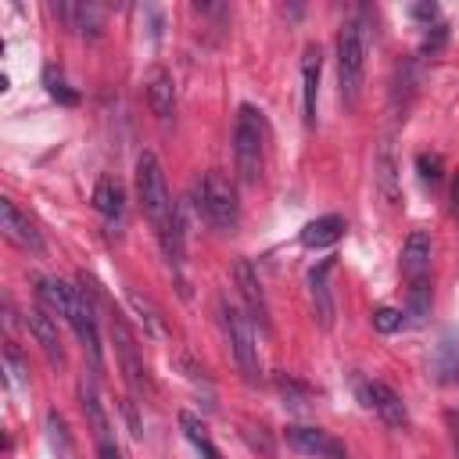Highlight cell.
Masks as SVG:
<instances>
[{
	"instance_id": "cell-23",
	"label": "cell",
	"mask_w": 459,
	"mask_h": 459,
	"mask_svg": "<svg viewBox=\"0 0 459 459\" xmlns=\"http://www.w3.org/2000/svg\"><path fill=\"white\" fill-rule=\"evenodd\" d=\"M179 427H183V434H186V441L201 452V459H219V448L212 445V437H208V430H204V423L197 420V416H190V412H179Z\"/></svg>"
},
{
	"instance_id": "cell-30",
	"label": "cell",
	"mask_w": 459,
	"mask_h": 459,
	"mask_svg": "<svg viewBox=\"0 0 459 459\" xmlns=\"http://www.w3.org/2000/svg\"><path fill=\"white\" fill-rule=\"evenodd\" d=\"M409 14H412V18H420V22H427V29H430V22L437 18V4H412V7H409Z\"/></svg>"
},
{
	"instance_id": "cell-21",
	"label": "cell",
	"mask_w": 459,
	"mask_h": 459,
	"mask_svg": "<svg viewBox=\"0 0 459 459\" xmlns=\"http://www.w3.org/2000/svg\"><path fill=\"white\" fill-rule=\"evenodd\" d=\"M427 316H430V280H427V276H420V280H412V283H409V298H405V323L420 326V323H427Z\"/></svg>"
},
{
	"instance_id": "cell-28",
	"label": "cell",
	"mask_w": 459,
	"mask_h": 459,
	"mask_svg": "<svg viewBox=\"0 0 459 459\" xmlns=\"http://www.w3.org/2000/svg\"><path fill=\"white\" fill-rule=\"evenodd\" d=\"M276 387H280V391H283V398H287L290 405H298V409H301V405H305V398H308V391H305V387H298L290 377H276Z\"/></svg>"
},
{
	"instance_id": "cell-25",
	"label": "cell",
	"mask_w": 459,
	"mask_h": 459,
	"mask_svg": "<svg viewBox=\"0 0 459 459\" xmlns=\"http://www.w3.org/2000/svg\"><path fill=\"white\" fill-rule=\"evenodd\" d=\"M416 172H420V179H423L427 186H437V183L445 179V161H441V154H434V151L416 154Z\"/></svg>"
},
{
	"instance_id": "cell-22",
	"label": "cell",
	"mask_w": 459,
	"mask_h": 459,
	"mask_svg": "<svg viewBox=\"0 0 459 459\" xmlns=\"http://www.w3.org/2000/svg\"><path fill=\"white\" fill-rule=\"evenodd\" d=\"M82 412H86V420H90V427H93L97 445H111V423H108V416H104V409H100L97 391L86 387V384H82Z\"/></svg>"
},
{
	"instance_id": "cell-2",
	"label": "cell",
	"mask_w": 459,
	"mask_h": 459,
	"mask_svg": "<svg viewBox=\"0 0 459 459\" xmlns=\"http://www.w3.org/2000/svg\"><path fill=\"white\" fill-rule=\"evenodd\" d=\"M136 197H140V208H143V215L151 219V226H154L158 233L172 226L176 204H172V197H169L161 161H158L151 151H143V154L136 158Z\"/></svg>"
},
{
	"instance_id": "cell-9",
	"label": "cell",
	"mask_w": 459,
	"mask_h": 459,
	"mask_svg": "<svg viewBox=\"0 0 459 459\" xmlns=\"http://www.w3.org/2000/svg\"><path fill=\"white\" fill-rule=\"evenodd\" d=\"M54 14H57L68 29H75L79 36L97 39V36L104 32V11H100L97 4H90V0H61V4H54Z\"/></svg>"
},
{
	"instance_id": "cell-3",
	"label": "cell",
	"mask_w": 459,
	"mask_h": 459,
	"mask_svg": "<svg viewBox=\"0 0 459 459\" xmlns=\"http://www.w3.org/2000/svg\"><path fill=\"white\" fill-rule=\"evenodd\" d=\"M219 316H222V330H226V341H230V351H233V362L237 369L244 373V380H258L262 377V362H258V337H255V323L244 308H237L233 301H219Z\"/></svg>"
},
{
	"instance_id": "cell-1",
	"label": "cell",
	"mask_w": 459,
	"mask_h": 459,
	"mask_svg": "<svg viewBox=\"0 0 459 459\" xmlns=\"http://www.w3.org/2000/svg\"><path fill=\"white\" fill-rule=\"evenodd\" d=\"M366 29L362 22H344L337 32V82H341V100L355 104L362 93V79H366Z\"/></svg>"
},
{
	"instance_id": "cell-18",
	"label": "cell",
	"mask_w": 459,
	"mask_h": 459,
	"mask_svg": "<svg viewBox=\"0 0 459 459\" xmlns=\"http://www.w3.org/2000/svg\"><path fill=\"white\" fill-rule=\"evenodd\" d=\"M93 208H97L111 226H122V219H126V194H122V186H118L115 179H100V183L93 186Z\"/></svg>"
},
{
	"instance_id": "cell-12",
	"label": "cell",
	"mask_w": 459,
	"mask_h": 459,
	"mask_svg": "<svg viewBox=\"0 0 459 459\" xmlns=\"http://www.w3.org/2000/svg\"><path fill=\"white\" fill-rule=\"evenodd\" d=\"M330 269H333V258H323L312 273H308V294H312V312H316V323L319 330H333V294H330Z\"/></svg>"
},
{
	"instance_id": "cell-14",
	"label": "cell",
	"mask_w": 459,
	"mask_h": 459,
	"mask_svg": "<svg viewBox=\"0 0 459 459\" xmlns=\"http://www.w3.org/2000/svg\"><path fill=\"white\" fill-rule=\"evenodd\" d=\"M319 72H323V54L316 43L301 50V108H305V126H316V104H319Z\"/></svg>"
},
{
	"instance_id": "cell-29",
	"label": "cell",
	"mask_w": 459,
	"mask_h": 459,
	"mask_svg": "<svg viewBox=\"0 0 459 459\" xmlns=\"http://www.w3.org/2000/svg\"><path fill=\"white\" fill-rule=\"evenodd\" d=\"M445 43H448V25H441V22H437V25H430V29H427V36H423V50H427V54H434V50H441Z\"/></svg>"
},
{
	"instance_id": "cell-13",
	"label": "cell",
	"mask_w": 459,
	"mask_h": 459,
	"mask_svg": "<svg viewBox=\"0 0 459 459\" xmlns=\"http://www.w3.org/2000/svg\"><path fill=\"white\" fill-rule=\"evenodd\" d=\"M143 93H147V108L158 118H172V111H176V82H172L169 68L151 65L147 75H143Z\"/></svg>"
},
{
	"instance_id": "cell-17",
	"label": "cell",
	"mask_w": 459,
	"mask_h": 459,
	"mask_svg": "<svg viewBox=\"0 0 459 459\" xmlns=\"http://www.w3.org/2000/svg\"><path fill=\"white\" fill-rule=\"evenodd\" d=\"M126 301H129V308L136 312V319L143 323V333H147V337H154V341H165V337H169V323H165L161 308H158L147 294H140L136 287H129V290H126Z\"/></svg>"
},
{
	"instance_id": "cell-19",
	"label": "cell",
	"mask_w": 459,
	"mask_h": 459,
	"mask_svg": "<svg viewBox=\"0 0 459 459\" xmlns=\"http://www.w3.org/2000/svg\"><path fill=\"white\" fill-rule=\"evenodd\" d=\"M341 233H344V219L341 215H319V219H312L305 230H301V244L305 247H330V244H337L341 240Z\"/></svg>"
},
{
	"instance_id": "cell-7",
	"label": "cell",
	"mask_w": 459,
	"mask_h": 459,
	"mask_svg": "<svg viewBox=\"0 0 459 459\" xmlns=\"http://www.w3.org/2000/svg\"><path fill=\"white\" fill-rule=\"evenodd\" d=\"M233 280H237V290H240V298H244V308H247L251 323H258L262 330H269V301H265V290H262V283H258V273H255V265H251L247 258H237Z\"/></svg>"
},
{
	"instance_id": "cell-32",
	"label": "cell",
	"mask_w": 459,
	"mask_h": 459,
	"mask_svg": "<svg viewBox=\"0 0 459 459\" xmlns=\"http://www.w3.org/2000/svg\"><path fill=\"white\" fill-rule=\"evenodd\" d=\"M122 409H126V420H129V430H133V434H140V420H136V412H133V402H126Z\"/></svg>"
},
{
	"instance_id": "cell-4",
	"label": "cell",
	"mask_w": 459,
	"mask_h": 459,
	"mask_svg": "<svg viewBox=\"0 0 459 459\" xmlns=\"http://www.w3.org/2000/svg\"><path fill=\"white\" fill-rule=\"evenodd\" d=\"M262 151H265L262 115H258V108L240 104L237 126H233V161H237V176L244 183H258V176H262Z\"/></svg>"
},
{
	"instance_id": "cell-10",
	"label": "cell",
	"mask_w": 459,
	"mask_h": 459,
	"mask_svg": "<svg viewBox=\"0 0 459 459\" xmlns=\"http://www.w3.org/2000/svg\"><path fill=\"white\" fill-rule=\"evenodd\" d=\"M0 230L7 240H14L25 251H43V237L39 230L29 222V215H22V208L11 197H0Z\"/></svg>"
},
{
	"instance_id": "cell-24",
	"label": "cell",
	"mask_w": 459,
	"mask_h": 459,
	"mask_svg": "<svg viewBox=\"0 0 459 459\" xmlns=\"http://www.w3.org/2000/svg\"><path fill=\"white\" fill-rule=\"evenodd\" d=\"M43 86H47V93H50L57 104H65V108H75V104H79V93L61 79V72H57L54 65L43 68Z\"/></svg>"
},
{
	"instance_id": "cell-33",
	"label": "cell",
	"mask_w": 459,
	"mask_h": 459,
	"mask_svg": "<svg viewBox=\"0 0 459 459\" xmlns=\"http://www.w3.org/2000/svg\"><path fill=\"white\" fill-rule=\"evenodd\" d=\"M452 212L459 215V172H455V179H452Z\"/></svg>"
},
{
	"instance_id": "cell-26",
	"label": "cell",
	"mask_w": 459,
	"mask_h": 459,
	"mask_svg": "<svg viewBox=\"0 0 459 459\" xmlns=\"http://www.w3.org/2000/svg\"><path fill=\"white\" fill-rule=\"evenodd\" d=\"M47 437H50V445L61 452V459L72 455V437H68V427H65V420H61L57 412H47Z\"/></svg>"
},
{
	"instance_id": "cell-15",
	"label": "cell",
	"mask_w": 459,
	"mask_h": 459,
	"mask_svg": "<svg viewBox=\"0 0 459 459\" xmlns=\"http://www.w3.org/2000/svg\"><path fill=\"white\" fill-rule=\"evenodd\" d=\"M373 179H377V186H380L384 201H391V204H398V201H402L398 158H394V143H391V140H384V143L377 147V158H373Z\"/></svg>"
},
{
	"instance_id": "cell-34",
	"label": "cell",
	"mask_w": 459,
	"mask_h": 459,
	"mask_svg": "<svg viewBox=\"0 0 459 459\" xmlns=\"http://www.w3.org/2000/svg\"><path fill=\"white\" fill-rule=\"evenodd\" d=\"M100 459H122L115 445H100Z\"/></svg>"
},
{
	"instance_id": "cell-8",
	"label": "cell",
	"mask_w": 459,
	"mask_h": 459,
	"mask_svg": "<svg viewBox=\"0 0 459 459\" xmlns=\"http://www.w3.org/2000/svg\"><path fill=\"white\" fill-rule=\"evenodd\" d=\"M362 402H366L387 427H405V420H409V409H405L402 394H398L391 384H384V380H366V384H362Z\"/></svg>"
},
{
	"instance_id": "cell-16",
	"label": "cell",
	"mask_w": 459,
	"mask_h": 459,
	"mask_svg": "<svg viewBox=\"0 0 459 459\" xmlns=\"http://www.w3.org/2000/svg\"><path fill=\"white\" fill-rule=\"evenodd\" d=\"M398 265H402V276H405L409 283L420 280V276H427V265H430V237H427L423 230H412V233L405 237Z\"/></svg>"
},
{
	"instance_id": "cell-6",
	"label": "cell",
	"mask_w": 459,
	"mask_h": 459,
	"mask_svg": "<svg viewBox=\"0 0 459 459\" xmlns=\"http://www.w3.org/2000/svg\"><path fill=\"white\" fill-rule=\"evenodd\" d=\"M283 437H287V445H290L294 452H301V455H312V459H348V448H344L333 434H326V430H319V427L290 423V427L283 430Z\"/></svg>"
},
{
	"instance_id": "cell-11",
	"label": "cell",
	"mask_w": 459,
	"mask_h": 459,
	"mask_svg": "<svg viewBox=\"0 0 459 459\" xmlns=\"http://www.w3.org/2000/svg\"><path fill=\"white\" fill-rule=\"evenodd\" d=\"M25 323H29V333L36 337V344L43 348V355L57 366H65V344H61V333H57V319L54 312H47L43 305H32L25 312Z\"/></svg>"
},
{
	"instance_id": "cell-27",
	"label": "cell",
	"mask_w": 459,
	"mask_h": 459,
	"mask_svg": "<svg viewBox=\"0 0 459 459\" xmlns=\"http://www.w3.org/2000/svg\"><path fill=\"white\" fill-rule=\"evenodd\" d=\"M402 326H405V316H402L398 308L380 305V308L373 312V330H377V333H394V330H402Z\"/></svg>"
},
{
	"instance_id": "cell-20",
	"label": "cell",
	"mask_w": 459,
	"mask_h": 459,
	"mask_svg": "<svg viewBox=\"0 0 459 459\" xmlns=\"http://www.w3.org/2000/svg\"><path fill=\"white\" fill-rule=\"evenodd\" d=\"M36 298L43 301V308L47 312H54V316H68V305H72V298H75V287H68V283H61V280H50V276H39L36 280Z\"/></svg>"
},
{
	"instance_id": "cell-5",
	"label": "cell",
	"mask_w": 459,
	"mask_h": 459,
	"mask_svg": "<svg viewBox=\"0 0 459 459\" xmlns=\"http://www.w3.org/2000/svg\"><path fill=\"white\" fill-rule=\"evenodd\" d=\"M197 212L222 233H233L237 222H240V201H237V190L233 183L222 176V172H208L197 186Z\"/></svg>"
},
{
	"instance_id": "cell-31",
	"label": "cell",
	"mask_w": 459,
	"mask_h": 459,
	"mask_svg": "<svg viewBox=\"0 0 459 459\" xmlns=\"http://www.w3.org/2000/svg\"><path fill=\"white\" fill-rule=\"evenodd\" d=\"M445 427H448L452 448H455V455H459V412H455V409H448V412H445Z\"/></svg>"
}]
</instances>
